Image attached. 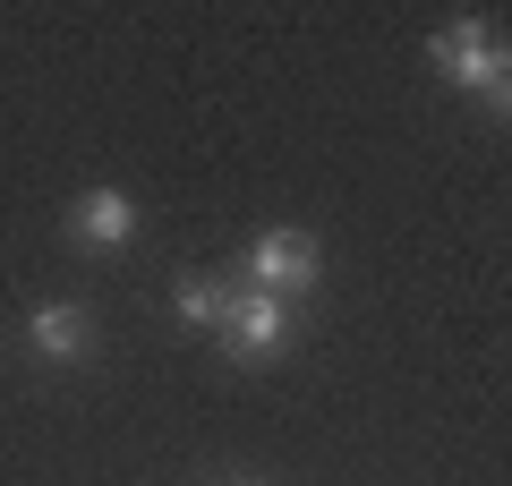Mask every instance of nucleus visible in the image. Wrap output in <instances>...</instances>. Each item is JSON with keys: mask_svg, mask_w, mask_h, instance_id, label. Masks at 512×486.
Returning a JSON list of instances; mask_svg holds the SVG:
<instances>
[{"mask_svg": "<svg viewBox=\"0 0 512 486\" xmlns=\"http://www.w3.org/2000/svg\"><path fill=\"white\" fill-rule=\"evenodd\" d=\"M26 342H35L43 359H94V316L77 299H43L35 316H26Z\"/></svg>", "mask_w": 512, "mask_h": 486, "instance_id": "obj_5", "label": "nucleus"}, {"mask_svg": "<svg viewBox=\"0 0 512 486\" xmlns=\"http://www.w3.org/2000/svg\"><path fill=\"white\" fill-rule=\"evenodd\" d=\"M171 307H180V324H188V333H214V316H222V282L188 273V282L171 290Z\"/></svg>", "mask_w": 512, "mask_h": 486, "instance_id": "obj_6", "label": "nucleus"}, {"mask_svg": "<svg viewBox=\"0 0 512 486\" xmlns=\"http://www.w3.org/2000/svg\"><path fill=\"white\" fill-rule=\"evenodd\" d=\"M214 342L231 359H274L291 342V299H265V290H222V316H214Z\"/></svg>", "mask_w": 512, "mask_h": 486, "instance_id": "obj_3", "label": "nucleus"}, {"mask_svg": "<svg viewBox=\"0 0 512 486\" xmlns=\"http://www.w3.org/2000/svg\"><path fill=\"white\" fill-rule=\"evenodd\" d=\"M69 239H86V248H128V239H137L128 188H86V197L69 205Z\"/></svg>", "mask_w": 512, "mask_h": 486, "instance_id": "obj_4", "label": "nucleus"}, {"mask_svg": "<svg viewBox=\"0 0 512 486\" xmlns=\"http://www.w3.org/2000/svg\"><path fill=\"white\" fill-rule=\"evenodd\" d=\"M427 69L453 77V86H470L478 103L495 111V120L512 111V60H504V43H495L487 18H453V26H436V35H427Z\"/></svg>", "mask_w": 512, "mask_h": 486, "instance_id": "obj_1", "label": "nucleus"}, {"mask_svg": "<svg viewBox=\"0 0 512 486\" xmlns=\"http://www.w3.org/2000/svg\"><path fill=\"white\" fill-rule=\"evenodd\" d=\"M316 273H325V248H316V231H291V222H274V231H256V239H248V290H265V299L316 290Z\"/></svg>", "mask_w": 512, "mask_h": 486, "instance_id": "obj_2", "label": "nucleus"}]
</instances>
